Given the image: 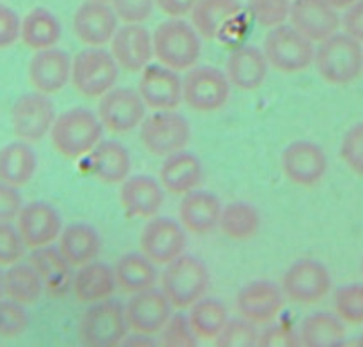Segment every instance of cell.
<instances>
[{
  "instance_id": "obj_1",
  "label": "cell",
  "mask_w": 363,
  "mask_h": 347,
  "mask_svg": "<svg viewBox=\"0 0 363 347\" xmlns=\"http://www.w3.org/2000/svg\"><path fill=\"white\" fill-rule=\"evenodd\" d=\"M103 131L105 127L98 113L84 106H74L55 117L50 138L59 154L78 159L87 156L103 140Z\"/></svg>"
},
{
  "instance_id": "obj_2",
  "label": "cell",
  "mask_w": 363,
  "mask_h": 347,
  "mask_svg": "<svg viewBox=\"0 0 363 347\" xmlns=\"http://www.w3.org/2000/svg\"><path fill=\"white\" fill-rule=\"evenodd\" d=\"M152 52L160 64L174 71H188L197 66L202 41L194 25L183 18H170L156 27L152 34Z\"/></svg>"
},
{
  "instance_id": "obj_3",
  "label": "cell",
  "mask_w": 363,
  "mask_h": 347,
  "mask_svg": "<svg viewBox=\"0 0 363 347\" xmlns=\"http://www.w3.org/2000/svg\"><path fill=\"white\" fill-rule=\"evenodd\" d=\"M319 76L332 85H347L357 80L363 69L362 42L346 32H335L319 41L314 62Z\"/></svg>"
},
{
  "instance_id": "obj_4",
  "label": "cell",
  "mask_w": 363,
  "mask_h": 347,
  "mask_svg": "<svg viewBox=\"0 0 363 347\" xmlns=\"http://www.w3.org/2000/svg\"><path fill=\"white\" fill-rule=\"evenodd\" d=\"M211 287V273L195 255H179L162 273V290L174 308H190Z\"/></svg>"
},
{
  "instance_id": "obj_5",
  "label": "cell",
  "mask_w": 363,
  "mask_h": 347,
  "mask_svg": "<svg viewBox=\"0 0 363 347\" xmlns=\"http://www.w3.org/2000/svg\"><path fill=\"white\" fill-rule=\"evenodd\" d=\"M128 333L124 305L112 297L89 303L78 321V339L87 347L121 346Z\"/></svg>"
},
{
  "instance_id": "obj_6",
  "label": "cell",
  "mask_w": 363,
  "mask_h": 347,
  "mask_svg": "<svg viewBox=\"0 0 363 347\" xmlns=\"http://www.w3.org/2000/svg\"><path fill=\"white\" fill-rule=\"evenodd\" d=\"M119 66L103 46H87L71 60V81L85 98H101L116 87Z\"/></svg>"
},
{
  "instance_id": "obj_7",
  "label": "cell",
  "mask_w": 363,
  "mask_h": 347,
  "mask_svg": "<svg viewBox=\"0 0 363 347\" xmlns=\"http://www.w3.org/2000/svg\"><path fill=\"white\" fill-rule=\"evenodd\" d=\"M314 42L293 25H277L264 39L266 60L280 73H300L314 62Z\"/></svg>"
},
{
  "instance_id": "obj_8",
  "label": "cell",
  "mask_w": 363,
  "mask_h": 347,
  "mask_svg": "<svg viewBox=\"0 0 363 347\" xmlns=\"http://www.w3.org/2000/svg\"><path fill=\"white\" fill-rule=\"evenodd\" d=\"M191 138L190 123L174 110H158L155 115L144 117L140 123L142 145L152 156L174 154L186 149Z\"/></svg>"
},
{
  "instance_id": "obj_9",
  "label": "cell",
  "mask_w": 363,
  "mask_h": 347,
  "mask_svg": "<svg viewBox=\"0 0 363 347\" xmlns=\"http://www.w3.org/2000/svg\"><path fill=\"white\" fill-rule=\"evenodd\" d=\"M229 98V78L216 67L194 66L183 78V101L195 112H216L227 105Z\"/></svg>"
},
{
  "instance_id": "obj_10",
  "label": "cell",
  "mask_w": 363,
  "mask_h": 347,
  "mask_svg": "<svg viewBox=\"0 0 363 347\" xmlns=\"http://www.w3.org/2000/svg\"><path fill=\"white\" fill-rule=\"evenodd\" d=\"M280 289L293 303L314 305L332 290V275L323 262L315 258H300L284 273Z\"/></svg>"
},
{
  "instance_id": "obj_11",
  "label": "cell",
  "mask_w": 363,
  "mask_h": 347,
  "mask_svg": "<svg viewBox=\"0 0 363 347\" xmlns=\"http://www.w3.org/2000/svg\"><path fill=\"white\" fill-rule=\"evenodd\" d=\"M55 117V105L50 96L38 91L27 92L11 108V127L18 140L35 144L50 135Z\"/></svg>"
},
{
  "instance_id": "obj_12",
  "label": "cell",
  "mask_w": 363,
  "mask_h": 347,
  "mask_svg": "<svg viewBox=\"0 0 363 347\" xmlns=\"http://www.w3.org/2000/svg\"><path fill=\"white\" fill-rule=\"evenodd\" d=\"M186 230L179 222L167 216H152L140 234V251L155 264H169L184 254Z\"/></svg>"
},
{
  "instance_id": "obj_13",
  "label": "cell",
  "mask_w": 363,
  "mask_h": 347,
  "mask_svg": "<svg viewBox=\"0 0 363 347\" xmlns=\"http://www.w3.org/2000/svg\"><path fill=\"white\" fill-rule=\"evenodd\" d=\"M145 103L131 87H112L99 98L98 117L103 127L112 133H128L140 126L145 117Z\"/></svg>"
},
{
  "instance_id": "obj_14",
  "label": "cell",
  "mask_w": 363,
  "mask_h": 347,
  "mask_svg": "<svg viewBox=\"0 0 363 347\" xmlns=\"http://www.w3.org/2000/svg\"><path fill=\"white\" fill-rule=\"evenodd\" d=\"M282 170L291 183L311 188L323 181L328 170V158L321 145L308 140H296L287 145L280 156Z\"/></svg>"
},
{
  "instance_id": "obj_15",
  "label": "cell",
  "mask_w": 363,
  "mask_h": 347,
  "mask_svg": "<svg viewBox=\"0 0 363 347\" xmlns=\"http://www.w3.org/2000/svg\"><path fill=\"white\" fill-rule=\"evenodd\" d=\"M172 308L163 290L155 285L131 294L130 301L124 305V315L130 331L158 335L172 315Z\"/></svg>"
},
{
  "instance_id": "obj_16",
  "label": "cell",
  "mask_w": 363,
  "mask_h": 347,
  "mask_svg": "<svg viewBox=\"0 0 363 347\" xmlns=\"http://www.w3.org/2000/svg\"><path fill=\"white\" fill-rule=\"evenodd\" d=\"M16 229L25 246L34 250L59 239L62 218L50 202L32 200L21 205L16 216Z\"/></svg>"
},
{
  "instance_id": "obj_17",
  "label": "cell",
  "mask_w": 363,
  "mask_h": 347,
  "mask_svg": "<svg viewBox=\"0 0 363 347\" xmlns=\"http://www.w3.org/2000/svg\"><path fill=\"white\" fill-rule=\"evenodd\" d=\"M286 296L277 283L269 280H254L241 287L236 294V310L247 321L268 324L282 312Z\"/></svg>"
},
{
  "instance_id": "obj_18",
  "label": "cell",
  "mask_w": 363,
  "mask_h": 347,
  "mask_svg": "<svg viewBox=\"0 0 363 347\" xmlns=\"http://www.w3.org/2000/svg\"><path fill=\"white\" fill-rule=\"evenodd\" d=\"M138 94L152 110H176L183 101V80L177 71L149 62L140 71Z\"/></svg>"
},
{
  "instance_id": "obj_19",
  "label": "cell",
  "mask_w": 363,
  "mask_h": 347,
  "mask_svg": "<svg viewBox=\"0 0 363 347\" xmlns=\"http://www.w3.org/2000/svg\"><path fill=\"white\" fill-rule=\"evenodd\" d=\"M110 53L117 66L130 73H138L155 57L151 32L142 23H126L119 27L110 39Z\"/></svg>"
},
{
  "instance_id": "obj_20",
  "label": "cell",
  "mask_w": 363,
  "mask_h": 347,
  "mask_svg": "<svg viewBox=\"0 0 363 347\" xmlns=\"http://www.w3.org/2000/svg\"><path fill=\"white\" fill-rule=\"evenodd\" d=\"M119 28V18L108 2L85 0L73 16V32L87 46H105Z\"/></svg>"
},
{
  "instance_id": "obj_21",
  "label": "cell",
  "mask_w": 363,
  "mask_h": 347,
  "mask_svg": "<svg viewBox=\"0 0 363 347\" xmlns=\"http://www.w3.org/2000/svg\"><path fill=\"white\" fill-rule=\"evenodd\" d=\"M289 20L291 25L312 42L323 41L340 27L337 9L326 0H294L291 4Z\"/></svg>"
},
{
  "instance_id": "obj_22",
  "label": "cell",
  "mask_w": 363,
  "mask_h": 347,
  "mask_svg": "<svg viewBox=\"0 0 363 347\" xmlns=\"http://www.w3.org/2000/svg\"><path fill=\"white\" fill-rule=\"evenodd\" d=\"M71 60L57 46L38 50L28 62V80L38 92L46 96L57 94L71 81Z\"/></svg>"
},
{
  "instance_id": "obj_23",
  "label": "cell",
  "mask_w": 363,
  "mask_h": 347,
  "mask_svg": "<svg viewBox=\"0 0 363 347\" xmlns=\"http://www.w3.org/2000/svg\"><path fill=\"white\" fill-rule=\"evenodd\" d=\"M121 205L130 218H152L162 209L165 190L147 174L128 176L121 183Z\"/></svg>"
},
{
  "instance_id": "obj_24",
  "label": "cell",
  "mask_w": 363,
  "mask_h": 347,
  "mask_svg": "<svg viewBox=\"0 0 363 347\" xmlns=\"http://www.w3.org/2000/svg\"><path fill=\"white\" fill-rule=\"evenodd\" d=\"M220 212H222L220 198L211 191L201 190V188L184 193L177 209L183 229L195 236H206L213 232L218 227Z\"/></svg>"
},
{
  "instance_id": "obj_25",
  "label": "cell",
  "mask_w": 363,
  "mask_h": 347,
  "mask_svg": "<svg viewBox=\"0 0 363 347\" xmlns=\"http://www.w3.org/2000/svg\"><path fill=\"white\" fill-rule=\"evenodd\" d=\"M269 64L264 52L254 45L238 46L229 55L225 64V74L230 85L240 91H255L268 78Z\"/></svg>"
},
{
  "instance_id": "obj_26",
  "label": "cell",
  "mask_w": 363,
  "mask_h": 347,
  "mask_svg": "<svg viewBox=\"0 0 363 347\" xmlns=\"http://www.w3.org/2000/svg\"><path fill=\"white\" fill-rule=\"evenodd\" d=\"M202 179L204 169L201 159L184 149L165 156V161L160 166V184L167 193L184 195L195 188H201Z\"/></svg>"
},
{
  "instance_id": "obj_27",
  "label": "cell",
  "mask_w": 363,
  "mask_h": 347,
  "mask_svg": "<svg viewBox=\"0 0 363 347\" xmlns=\"http://www.w3.org/2000/svg\"><path fill=\"white\" fill-rule=\"evenodd\" d=\"M32 268L38 271L45 290H48L52 296H64L71 289L73 283V266L64 258L59 248H53L52 244L34 248L28 257Z\"/></svg>"
},
{
  "instance_id": "obj_28",
  "label": "cell",
  "mask_w": 363,
  "mask_h": 347,
  "mask_svg": "<svg viewBox=\"0 0 363 347\" xmlns=\"http://www.w3.org/2000/svg\"><path fill=\"white\" fill-rule=\"evenodd\" d=\"M92 176L105 184H121L131 172L130 151L117 140H101L89 152Z\"/></svg>"
},
{
  "instance_id": "obj_29",
  "label": "cell",
  "mask_w": 363,
  "mask_h": 347,
  "mask_svg": "<svg viewBox=\"0 0 363 347\" xmlns=\"http://www.w3.org/2000/svg\"><path fill=\"white\" fill-rule=\"evenodd\" d=\"M116 289L117 282L113 268L96 258L80 266V269L73 275V283H71V290L82 303H94V301L112 297Z\"/></svg>"
},
{
  "instance_id": "obj_30",
  "label": "cell",
  "mask_w": 363,
  "mask_h": 347,
  "mask_svg": "<svg viewBox=\"0 0 363 347\" xmlns=\"http://www.w3.org/2000/svg\"><path fill=\"white\" fill-rule=\"evenodd\" d=\"M59 251L73 268L94 261L101 251V237L92 225L71 223L59 234Z\"/></svg>"
},
{
  "instance_id": "obj_31",
  "label": "cell",
  "mask_w": 363,
  "mask_h": 347,
  "mask_svg": "<svg viewBox=\"0 0 363 347\" xmlns=\"http://www.w3.org/2000/svg\"><path fill=\"white\" fill-rule=\"evenodd\" d=\"M240 11L238 0H197L190 11L191 25L201 38L216 39Z\"/></svg>"
},
{
  "instance_id": "obj_32",
  "label": "cell",
  "mask_w": 363,
  "mask_h": 347,
  "mask_svg": "<svg viewBox=\"0 0 363 347\" xmlns=\"http://www.w3.org/2000/svg\"><path fill=\"white\" fill-rule=\"evenodd\" d=\"M35 170L38 154L28 142H11L0 149V181L21 188L30 183Z\"/></svg>"
},
{
  "instance_id": "obj_33",
  "label": "cell",
  "mask_w": 363,
  "mask_h": 347,
  "mask_svg": "<svg viewBox=\"0 0 363 347\" xmlns=\"http://www.w3.org/2000/svg\"><path fill=\"white\" fill-rule=\"evenodd\" d=\"M62 35V27L55 14L46 7H35L28 11L21 20L20 39L27 48L46 50L57 46Z\"/></svg>"
},
{
  "instance_id": "obj_34",
  "label": "cell",
  "mask_w": 363,
  "mask_h": 347,
  "mask_svg": "<svg viewBox=\"0 0 363 347\" xmlns=\"http://www.w3.org/2000/svg\"><path fill=\"white\" fill-rule=\"evenodd\" d=\"M155 266V262L149 261L142 251L140 254L138 251L124 254L123 257L117 258L116 266H113L117 287L128 294L155 287L158 282V271Z\"/></svg>"
},
{
  "instance_id": "obj_35",
  "label": "cell",
  "mask_w": 363,
  "mask_h": 347,
  "mask_svg": "<svg viewBox=\"0 0 363 347\" xmlns=\"http://www.w3.org/2000/svg\"><path fill=\"white\" fill-rule=\"evenodd\" d=\"M300 346L333 347L346 340V326L339 315L318 312L303 319L300 326Z\"/></svg>"
},
{
  "instance_id": "obj_36",
  "label": "cell",
  "mask_w": 363,
  "mask_h": 347,
  "mask_svg": "<svg viewBox=\"0 0 363 347\" xmlns=\"http://www.w3.org/2000/svg\"><path fill=\"white\" fill-rule=\"evenodd\" d=\"M45 292L41 278L38 271L30 266V262H16L11 264L4 273V296L18 301L21 305H34Z\"/></svg>"
},
{
  "instance_id": "obj_37",
  "label": "cell",
  "mask_w": 363,
  "mask_h": 347,
  "mask_svg": "<svg viewBox=\"0 0 363 347\" xmlns=\"http://www.w3.org/2000/svg\"><path fill=\"white\" fill-rule=\"evenodd\" d=\"M218 227L229 239L247 241L259 232L261 216L252 204L243 200H234L222 205Z\"/></svg>"
},
{
  "instance_id": "obj_38",
  "label": "cell",
  "mask_w": 363,
  "mask_h": 347,
  "mask_svg": "<svg viewBox=\"0 0 363 347\" xmlns=\"http://www.w3.org/2000/svg\"><path fill=\"white\" fill-rule=\"evenodd\" d=\"M188 321H190V326L197 339L215 340L216 335L225 326V322L229 321V310L216 297L204 296L190 307Z\"/></svg>"
},
{
  "instance_id": "obj_39",
  "label": "cell",
  "mask_w": 363,
  "mask_h": 347,
  "mask_svg": "<svg viewBox=\"0 0 363 347\" xmlns=\"http://www.w3.org/2000/svg\"><path fill=\"white\" fill-rule=\"evenodd\" d=\"M333 307L337 315L350 324H363V285L350 283L335 290Z\"/></svg>"
},
{
  "instance_id": "obj_40",
  "label": "cell",
  "mask_w": 363,
  "mask_h": 347,
  "mask_svg": "<svg viewBox=\"0 0 363 347\" xmlns=\"http://www.w3.org/2000/svg\"><path fill=\"white\" fill-rule=\"evenodd\" d=\"M259 331L254 322L247 319H230L225 322L222 331L216 335L215 343L218 347H252L257 346Z\"/></svg>"
},
{
  "instance_id": "obj_41",
  "label": "cell",
  "mask_w": 363,
  "mask_h": 347,
  "mask_svg": "<svg viewBox=\"0 0 363 347\" xmlns=\"http://www.w3.org/2000/svg\"><path fill=\"white\" fill-rule=\"evenodd\" d=\"M28 312L25 305L9 297H0V336L2 339H18L28 328Z\"/></svg>"
},
{
  "instance_id": "obj_42",
  "label": "cell",
  "mask_w": 363,
  "mask_h": 347,
  "mask_svg": "<svg viewBox=\"0 0 363 347\" xmlns=\"http://www.w3.org/2000/svg\"><path fill=\"white\" fill-rule=\"evenodd\" d=\"M160 340L158 343L169 347H191L197 343V336H195L194 329H191L188 315L184 314H172L162 331L158 333Z\"/></svg>"
},
{
  "instance_id": "obj_43",
  "label": "cell",
  "mask_w": 363,
  "mask_h": 347,
  "mask_svg": "<svg viewBox=\"0 0 363 347\" xmlns=\"http://www.w3.org/2000/svg\"><path fill=\"white\" fill-rule=\"evenodd\" d=\"M248 7L259 25L273 28L282 25L289 18L291 2L289 0H248Z\"/></svg>"
},
{
  "instance_id": "obj_44",
  "label": "cell",
  "mask_w": 363,
  "mask_h": 347,
  "mask_svg": "<svg viewBox=\"0 0 363 347\" xmlns=\"http://www.w3.org/2000/svg\"><path fill=\"white\" fill-rule=\"evenodd\" d=\"M25 246L20 232L11 222H0V266L16 264L23 258Z\"/></svg>"
},
{
  "instance_id": "obj_45",
  "label": "cell",
  "mask_w": 363,
  "mask_h": 347,
  "mask_svg": "<svg viewBox=\"0 0 363 347\" xmlns=\"http://www.w3.org/2000/svg\"><path fill=\"white\" fill-rule=\"evenodd\" d=\"M340 156L354 174L363 177V123L354 124L346 131L340 144Z\"/></svg>"
},
{
  "instance_id": "obj_46",
  "label": "cell",
  "mask_w": 363,
  "mask_h": 347,
  "mask_svg": "<svg viewBox=\"0 0 363 347\" xmlns=\"http://www.w3.org/2000/svg\"><path fill=\"white\" fill-rule=\"evenodd\" d=\"M113 13L124 23H144L155 11V0H110Z\"/></svg>"
},
{
  "instance_id": "obj_47",
  "label": "cell",
  "mask_w": 363,
  "mask_h": 347,
  "mask_svg": "<svg viewBox=\"0 0 363 347\" xmlns=\"http://www.w3.org/2000/svg\"><path fill=\"white\" fill-rule=\"evenodd\" d=\"M259 347H294L300 346V336L296 331L284 324H272L259 331Z\"/></svg>"
},
{
  "instance_id": "obj_48",
  "label": "cell",
  "mask_w": 363,
  "mask_h": 347,
  "mask_svg": "<svg viewBox=\"0 0 363 347\" xmlns=\"http://www.w3.org/2000/svg\"><path fill=\"white\" fill-rule=\"evenodd\" d=\"M21 20L11 7L0 4V50L11 48L20 39Z\"/></svg>"
},
{
  "instance_id": "obj_49",
  "label": "cell",
  "mask_w": 363,
  "mask_h": 347,
  "mask_svg": "<svg viewBox=\"0 0 363 347\" xmlns=\"http://www.w3.org/2000/svg\"><path fill=\"white\" fill-rule=\"evenodd\" d=\"M23 200L16 186L0 181V222H13L20 212Z\"/></svg>"
},
{
  "instance_id": "obj_50",
  "label": "cell",
  "mask_w": 363,
  "mask_h": 347,
  "mask_svg": "<svg viewBox=\"0 0 363 347\" xmlns=\"http://www.w3.org/2000/svg\"><path fill=\"white\" fill-rule=\"evenodd\" d=\"M340 23L344 25L346 34L363 42V0H358L353 6L347 7Z\"/></svg>"
},
{
  "instance_id": "obj_51",
  "label": "cell",
  "mask_w": 363,
  "mask_h": 347,
  "mask_svg": "<svg viewBox=\"0 0 363 347\" xmlns=\"http://www.w3.org/2000/svg\"><path fill=\"white\" fill-rule=\"evenodd\" d=\"M197 0H155V6L170 18H183L190 14Z\"/></svg>"
},
{
  "instance_id": "obj_52",
  "label": "cell",
  "mask_w": 363,
  "mask_h": 347,
  "mask_svg": "<svg viewBox=\"0 0 363 347\" xmlns=\"http://www.w3.org/2000/svg\"><path fill=\"white\" fill-rule=\"evenodd\" d=\"M156 340L152 335H145V333H128L123 340V346H155Z\"/></svg>"
},
{
  "instance_id": "obj_53",
  "label": "cell",
  "mask_w": 363,
  "mask_h": 347,
  "mask_svg": "<svg viewBox=\"0 0 363 347\" xmlns=\"http://www.w3.org/2000/svg\"><path fill=\"white\" fill-rule=\"evenodd\" d=\"M326 2H328L332 7H335V9H347V7L353 6V4L358 2V0H326Z\"/></svg>"
},
{
  "instance_id": "obj_54",
  "label": "cell",
  "mask_w": 363,
  "mask_h": 347,
  "mask_svg": "<svg viewBox=\"0 0 363 347\" xmlns=\"http://www.w3.org/2000/svg\"><path fill=\"white\" fill-rule=\"evenodd\" d=\"M0 297H4V273L0 271Z\"/></svg>"
},
{
  "instance_id": "obj_55",
  "label": "cell",
  "mask_w": 363,
  "mask_h": 347,
  "mask_svg": "<svg viewBox=\"0 0 363 347\" xmlns=\"http://www.w3.org/2000/svg\"><path fill=\"white\" fill-rule=\"evenodd\" d=\"M91 2H110V0H91Z\"/></svg>"
},
{
  "instance_id": "obj_56",
  "label": "cell",
  "mask_w": 363,
  "mask_h": 347,
  "mask_svg": "<svg viewBox=\"0 0 363 347\" xmlns=\"http://www.w3.org/2000/svg\"><path fill=\"white\" fill-rule=\"evenodd\" d=\"M358 343H360V346H363V333H362V336H360V340H358Z\"/></svg>"
},
{
  "instance_id": "obj_57",
  "label": "cell",
  "mask_w": 363,
  "mask_h": 347,
  "mask_svg": "<svg viewBox=\"0 0 363 347\" xmlns=\"http://www.w3.org/2000/svg\"><path fill=\"white\" fill-rule=\"evenodd\" d=\"M362 273H363V262H362Z\"/></svg>"
}]
</instances>
